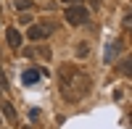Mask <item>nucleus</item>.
Instances as JSON below:
<instances>
[{
	"instance_id": "nucleus-13",
	"label": "nucleus",
	"mask_w": 132,
	"mask_h": 129,
	"mask_svg": "<svg viewBox=\"0 0 132 129\" xmlns=\"http://www.w3.org/2000/svg\"><path fill=\"white\" fill-rule=\"evenodd\" d=\"M66 5H82V0H63Z\"/></svg>"
},
{
	"instance_id": "nucleus-9",
	"label": "nucleus",
	"mask_w": 132,
	"mask_h": 129,
	"mask_svg": "<svg viewBox=\"0 0 132 129\" xmlns=\"http://www.w3.org/2000/svg\"><path fill=\"white\" fill-rule=\"evenodd\" d=\"M77 56H79V58H87V56H90V45H87V42H79V48H77Z\"/></svg>"
},
{
	"instance_id": "nucleus-2",
	"label": "nucleus",
	"mask_w": 132,
	"mask_h": 129,
	"mask_svg": "<svg viewBox=\"0 0 132 129\" xmlns=\"http://www.w3.org/2000/svg\"><path fill=\"white\" fill-rule=\"evenodd\" d=\"M53 32H56V24H50V21H42V24H32L29 32H27V37L32 42H37V40H48Z\"/></svg>"
},
{
	"instance_id": "nucleus-12",
	"label": "nucleus",
	"mask_w": 132,
	"mask_h": 129,
	"mask_svg": "<svg viewBox=\"0 0 132 129\" xmlns=\"http://www.w3.org/2000/svg\"><path fill=\"white\" fill-rule=\"evenodd\" d=\"M0 90H8V79H5V74H3V66H0Z\"/></svg>"
},
{
	"instance_id": "nucleus-15",
	"label": "nucleus",
	"mask_w": 132,
	"mask_h": 129,
	"mask_svg": "<svg viewBox=\"0 0 132 129\" xmlns=\"http://www.w3.org/2000/svg\"><path fill=\"white\" fill-rule=\"evenodd\" d=\"M0 121H3V119H0Z\"/></svg>"
},
{
	"instance_id": "nucleus-14",
	"label": "nucleus",
	"mask_w": 132,
	"mask_h": 129,
	"mask_svg": "<svg viewBox=\"0 0 132 129\" xmlns=\"http://www.w3.org/2000/svg\"><path fill=\"white\" fill-rule=\"evenodd\" d=\"M90 3H93V8H95V11L101 8V0H90Z\"/></svg>"
},
{
	"instance_id": "nucleus-8",
	"label": "nucleus",
	"mask_w": 132,
	"mask_h": 129,
	"mask_svg": "<svg viewBox=\"0 0 132 129\" xmlns=\"http://www.w3.org/2000/svg\"><path fill=\"white\" fill-rule=\"evenodd\" d=\"M0 108H3V116H5V119H16V108H13L11 103H3Z\"/></svg>"
},
{
	"instance_id": "nucleus-3",
	"label": "nucleus",
	"mask_w": 132,
	"mask_h": 129,
	"mask_svg": "<svg viewBox=\"0 0 132 129\" xmlns=\"http://www.w3.org/2000/svg\"><path fill=\"white\" fill-rule=\"evenodd\" d=\"M66 21L74 24V26H82V24L90 21V13H87L82 5H69V8H66Z\"/></svg>"
},
{
	"instance_id": "nucleus-7",
	"label": "nucleus",
	"mask_w": 132,
	"mask_h": 129,
	"mask_svg": "<svg viewBox=\"0 0 132 129\" xmlns=\"http://www.w3.org/2000/svg\"><path fill=\"white\" fill-rule=\"evenodd\" d=\"M119 71H122L124 77H132V56L122 58V63H119Z\"/></svg>"
},
{
	"instance_id": "nucleus-1",
	"label": "nucleus",
	"mask_w": 132,
	"mask_h": 129,
	"mask_svg": "<svg viewBox=\"0 0 132 129\" xmlns=\"http://www.w3.org/2000/svg\"><path fill=\"white\" fill-rule=\"evenodd\" d=\"M58 90L66 103H79L82 98L90 95L93 79L87 71L77 69L74 63H63V66H58Z\"/></svg>"
},
{
	"instance_id": "nucleus-6",
	"label": "nucleus",
	"mask_w": 132,
	"mask_h": 129,
	"mask_svg": "<svg viewBox=\"0 0 132 129\" xmlns=\"http://www.w3.org/2000/svg\"><path fill=\"white\" fill-rule=\"evenodd\" d=\"M21 82H24V84H35V82H40V71H37V69H27L24 74H21Z\"/></svg>"
},
{
	"instance_id": "nucleus-10",
	"label": "nucleus",
	"mask_w": 132,
	"mask_h": 129,
	"mask_svg": "<svg viewBox=\"0 0 132 129\" xmlns=\"http://www.w3.org/2000/svg\"><path fill=\"white\" fill-rule=\"evenodd\" d=\"M29 5H32V0H16V8L19 11H27Z\"/></svg>"
},
{
	"instance_id": "nucleus-11",
	"label": "nucleus",
	"mask_w": 132,
	"mask_h": 129,
	"mask_svg": "<svg viewBox=\"0 0 132 129\" xmlns=\"http://www.w3.org/2000/svg\"><path fill=\"white\" fill-rule=\"evenodd\" d=\"M124 29H132V11L124 13Z\"/></svg>"
},
{
	"instance_id": "nucleus-5",
	"label": "nucleus",
	"mask_w": 132,
	"mask_h": 129,
	"mask_svg": "<svg viewBox=\"0 0 132 129\" xmlns=\"http://www.w3.org/2000/svg\"><path fill=\"white\" fill-rule=\"evenodd\" d=\"M5 40H8V45H11V48H19V45H21V32L11 26V29L5 32Z\"/></svg>"
},
{
	"instance_id": "nucleus-4",
	"label": "nucleus",
	"mask_w": 132,
	"mask_h": 129,
	"mask_svg": "<svg viewBox=\"0 0 132 129\" xmlns=\"http://www.w3.org/2000/svg\"><path fill=\"white\" fill-rule=\"evenodd\" d=\"M122 50V42L119 40H114V42H108V48H106V56H103V61L106 63H114V58H116V53Z\"/></svg>"
}]
</instances>
